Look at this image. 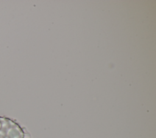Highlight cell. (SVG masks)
I'll return each mask as SVG.
<instances>
[{"label": "cell", "mask_w": 156, "mask_h": 138, "mask_svg": "<svg viewBox=\"0 0 156 138\" xmlns=\"http://www.w3.org/2000/svg\"><path fill=\"white\" fill-rule=\"evenodd\" d=\"M0 138H27L24 129L13 120L0 116Z\"/></svg>", "instance_id": "6da1fadb"}]
</instances>
